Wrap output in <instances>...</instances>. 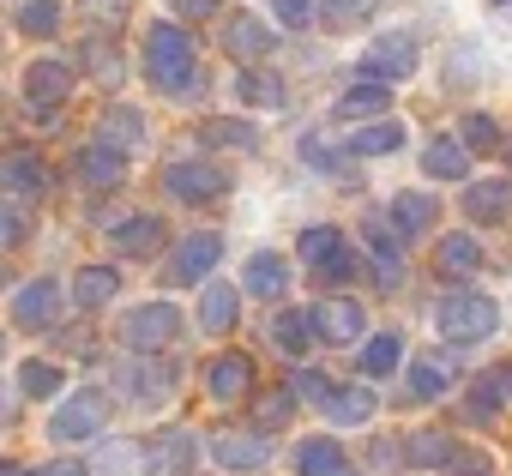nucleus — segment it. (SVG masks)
Masks as SVG:
<instances>
[{"instance_id":"obj_1","label":"nucleus","mask_w":512,"mask_h":476,"mask_svg":"<svg viewBox=\"0 0 512 476\" xmlns=\"http://www.w3.org/2000/svg\"><path fill=\"white\" fill-rule=\"evenodd\" d=\"M145 73H151L157 91L181 97V91L193 85V73H199V49H193V37H187L181 25H151V31H145Z\"/></svg>"},{"instance_id":"obj_2","label":"nucleus","mask_w":512,"mask_h":476,"mask_svg":"<svg viewBox=\"0 0 512 476\" xmlns=\"http://www.w3.org/2000/svg\"><path fill=\"white\" fill-rule=\"evenodd\" d=\"M434 326H440V338H446V344H482V338H494V332H500V308H494V296L452 290V296L434 308Z\"/></svg>"},{"instance_id":"obj_3","label":"nucleus","mask_w":512,"mask_h":476,"mask_svg":"<svg viewBox=\"0 0 512 476\" xmlns=\"http://www.w3.org/2000/svg\"><path fill=\"white\" fill-rule=\"evenodd\" d=\"M103 422H109V398H103L97 386H85V392H73V398H61V404H55V416H49V440L73 446V440L103 434Z\"/></svg>"},{"instance_id":"obj_4","label":"nucleus","mask_w":512,"mask_h":476,"mask_svg":"<svg viewBox=\"0 0 512 476\" xmlns=\"http://www.w3.org/2000/svg\"><path fill=\"white\" fill-rule=\"evenodd\" d=\"M296 254L314 266V278H326V284H344V278H356V254H350V242H344V229H332V223H314L302 242H296Z\"/></svg>"},{"instance_id":"obj_5","label":"nucleus","mask_w":512,"mask_h":476,"mask_svg":"<svg viewBox=\"0 0 512 476\" xmlns=\"http://www.w3.org/2000/svg\"><path fill=\"white\" fill-rule=\"evenodd\" d=\"M223 260V235L217 229H193V235H181V248L163 260V284H199V278H211V266Z\"/></svg>"},{"instance_id":"obj_6","label":"nucleus","mask_w":512,"mask_h":476,"mask_svg":"<svg viewBox=\"0 0 512 476\" xmlns=\"http://www.w3.org/2000/svg\"><path fill=\"white\" fill-rule=\"evenodd\" d=\"M121 338H127V350L151 356V350H163V344L181 338V308L175 302H145V308H133L121 320Z\"/></svg>"},{"instance_id":"obj_7","label":"nucleus","mask_w":512,"mask_h":476,"mask_svg":"<svg viewBox=\"0 0 512 476\" xmlns=\"http://www.w3.org/2000/svg\"><path fill=\"white\" fill-rule=\"evenodd\" d=\"M416 67H422V49H416L410 31H392V37H380V43L362 55V73H368L374 85H386V91H392L398 79H410Z\"/></svg>"},{"instance_id":"obj_8","label":"nucleus","mask_w":512,"mask_h":476,"mask_svg":"<svg viewBox=\"0 0 512 476\" xmlns=\"http://www.w3.org/2000/svg\"><path fill=\"white\" fill-rule=\"evenodd\" d=\"M73 67L67 61H55V55H37L31 67H25V103L37 109V115H55L67 97H73Z\"/></svg>"},{"instance_id":"obj_9","label":"nucleus","mask_w":512,"mask_h":476,"mask_svg":"<svg viewBox=\"0 0 512 476\" xmlns=\"http://www.w3.org/2000/svg\"><path fill=\"white\" fill-rule=\"evenodd\" d=\"M55 320H61V284H55V278H31V284L13 296V326L49 332Z\"/></svg>"},{"instance_id":"obj_10","label":"nucleus","mask_w":512,"mask_h":476,"mask_svg":"<svg viewBox=\"0 0 512 476\" xmlns=\"http://www.w3.org/2000/svg\"><path fill=\"white\" fill-rule=\"evenodd\" d=\"M308 326H314V338H326V344H356V338H362V326H368V314H362V302L332 296V302L308 308Z\"/></svg>"},{"instance_id":"obj_11","label":"nucleus","mask_w":512,"mask_h":476,"mask_svg":"<svg viewBox=\"0 0 512 476\" xmlns=\"http://www.w3.org/2000/svg\"><path fill=\"white\" fill-rule=\"evenodd\" d=\"M205 392H211L217 404H241V398L253 392V362H247L241 350L211 356V362H205Z\"/></svg>"},{"instance_id":"obj_12","label":"nucleus","mask_w":512,"mask_h":476,"mask_svg":"<svg viewBox=\"0 0 512 476\" xmlns=\"http://www.w3.org/2000/svg\"><path fill=\"white\" fill-rule=\"evenodd\" d=\"M211 458L223 470H260L272 458V440L266 434H241V428H217L211 434Z\"/></svg>"},{"instance_id":"obj_13","label":"nucleus","mask_w":512,"mask_h":476,"mask_svg":"<svg viewBox=\"0 0 512 476\" xmlns=\"http://www.w3.org/2000/svg\"><path fill=\"white\" fill-rule=\"evenodd\" d=\"M163 187L175 193V199H217V193H229V175L217 169V163H169L163 169Z\"/></svg>"},{"instance_id":"obj_14","label":"nucleus","mask_w":512,"mask_h":476,"mask_svg":"<svg viewBox=\"0 0 512 476\" xmlns=\"http://www.w3.org/2000/svg\"><path fill=\"white\" fill-rule=\"evenodd\" d=\"M193 458H199V440H193L187 428H163V434L145 446V470H151V476H187Z\"/></svg>"},{"instance_id":"obj_15","label":"nucleus","mask_w":512,"mask_h":476,"mask_svg":"<svg viewBox=\"0 0 512 476\" xmlns=\"http://www.w3.org/2000/svg\"><path fill=\"white\" fill-rule=\"evenodd\" d=\"M73 175H79V181H85L91 193H109V187H121V181H127V157L91 139V145H85V151L73 157Z\"/></svg>"},{"instance_id":"obj_16","label":"nucleus","mask_w":512,"mask_h":476,"mask_svg":"<svg viewBox=\"0 0 512 476\" xmlns=\"http://www.w3.org/2000/svg\"><path fill=\"white\" fill-rule=\"evenodd\" d=\"M296 476H356V464L344 458V446L332 434H308V440H296Z\"/></svg>"},{"instance_id":"obj_17","label":"nucleus","mask_w":512,"mask_h":476,"mask_svg":"<svg viewBox=\"0 0 512 476\" xmlns=\"http://www.w3.org/2000/svg\"><path fill=\"white\" fill-rule=\"evenodd\" d=\"M43 187H49V163H43L37 151H0V193L31 199V193H43Z\"/></svg>"},{"instance_id":"obj_18","label":"nucleus","mask_w":512,"mask_h":476,"mask_svg":"<svg viewBox=\"0 0 512 476\" xmlns=\"http://www.w3.org/2000/svg\"><path fill=\"white\" fill-rule=\"evenodd\" d=\"M97 145H109V151H139L145 145V115L133 109V103H115V109H103L97 115Z\"/></svg>"},{"instance_id":"obj_19","label":"nucleus","mask_w":512,"mask_h":476,"mask_svg":"<svg viewBox=\"0 0 512 476\" xmlns=\"http://www.w3.org/2000/svg\"><path fill=\"white\" fill-rule=\"evenodd\" d=\"M272 25L266 19H253V13H235L229 25H223V49L235 55V61H260V55H272Z\"/></svg>"},{"instance_id":"obj_20","label":"nucleus","mask_w":512,"mask_h":476,"mask_svg":"<svg viewBox=\"0 0 512 476\" xmlns=\"http://www.w3.org/2000/svg\"><path fill=\"white\" fill-rule=\"evenodd\" d=\"M434 266H440V278H476L482 272V242L470 229H452V235H440Z\"/></svg>"},{"instance_id":"obj_21","label":"nucleus","mask_w":512,"mask_h":476,"mask_svg":"<svg viewBox=\"0 0 512 476\" xmlns=\"http://www.w3.org/2000/svg\"><path fill=\"white\" fill-rule=\"evenodd\" d=\"M284 284H290V260H284V254L260 248V254L247 260V296H260V302H278V296H284Z\"/></svg>"},{"instance_id":"obj_22","label":"nucleus","mask_w":512,"mask_h":476,"mask_svg":"<svg viewBox=\"0 0 512 476\" xmlns=\"http://www.w3.org/2000/svg\"><path fill=\"white\" fill-rule=\"evenodd\" d=\"M464 211L476 223H506L512 217V181H470L464 187Z\"/></svg>"},{"instance_id":"obj_23","label":"nucleus","mask_w":512,"mask_h":476,"mask_svg":"<svg viewBox=\"0 0 512 476\" xmlns=\"http://www.w3.org/2000/svg\"><path fill=\"white\" fill-rule=\"evenodd\" d=\"M121 386H127V392H133L139 404H163V398L175 392V368H169V362H151V356H145V362H133V368L121 374Z\"/></svg>"},{"instance_id":"obj_24","label":"nucleus","mask_w":512,"mask_h":476,"mask_svg":"<svg viewBox=\"0 0 512 476\" xmlns=\"http://www.w3.org/2000/svg\"><path fill=\"white\" fill-rule=\"evenodd\" d=\"M374 410H380V398L368 386H332L326 392V416L338 428H362V422H374Z\"/></svg>"},{"instance_id":"obj_25","label":"nucleus","mask_w":512,"mask_h":476,"mask_svg":"<svg viewBox=\"0 0 512 476\" xmlns=\"http://www.w3.org/2000/svg\"><path fill=\"white\" fill-rule=\"evenodd\" d=\"M386 223H398L404 235H422V229H434V223H440V199H428V193H392Z\"/></svg>"},{"instance_id":"obj_26","label":"nucleus","mask_w":512,"mask_h":476,"mask_svg":"<svg viewBox=\"0 0 512 476\" xmlns=\"http://www.w3.org/2000/svg\"><path fill=\"white\" fill-rule=\"evenodd\" d=\"M109 242H115V254H157L163 248V217H151V211H139V217H127L115 235H109Z\"/></svg>"},{"instance_id":"obj_27","label":"nucleus","mask_w":512,"mask_h":476,"mask_svg":"<svg viewBox=\"0 0 512 476\" xmlns=\"http://www.w3.org/2000/svg\"><path fill=\"white\" fill-rule=\"evenodd\" d=\"M344 145H350V157H392V151H404V121H368Z\"/></svg>"},{"instance_id":"obj_28","label":"nucleus","mask_w":512,"mask_h":476,"mask_svg":"<svg viewBox=\"0 0 512 476\" xmlns=\"http://www.w3.org/2000/svg\"><path fill=\"white\" fill-rule=\"evenodd\" d=\"M235 308H241L235 284H205L199 290V332H229L235 326Z\"/></svg>"},{"instance_id":"obj_29","label":"nucleus","mask_w":512,"mask_h":476,"mask_svg":"<svg viewBox=\"0 0 512 476\" xmlns=\"http://www.w3.org/2000/svg\"><path fill=\"white\" fill-rule=\"evenodd\" d=\"M506 398H512V368H488L482 380H476V392H470V422H482V416H500L506 410Z\"/></svg>"},{"instance_id":"obj_30","label":"nucleus","mask_w":512,"mask_h":476,"mask_svg":"<svg viewBox=\"0 0 512 476\" xmlns=\"http://www.w3.org/2000/svg\"><path fill=\"white\" fill-rule=\"evenodd\" d=\"M115 290H121V278H115V266H85V272L73 278V302H79L85 314H97L103 302H115Z\"/></svg>"},{"instance_id":"obj_31","label":"nucleus","mask_w":512,"mask_h":476,"mask_svg":"<svg viewBox=\"0 0 512 476\" xmlns=\"http://www.w3.org/2000/svg\"><path fill=\"white\" fill-rule=\"evenodd\" d=\"M380 109H392V91L386 85H356V91H344L338 97V121H368V115H380Z\"/></svg>"},{"instance_id":"obj_32","label":"nucleus","mask_w":512,"mask_h":476,"mask_svg":"<svg viewBox=\"0 0 512 476\" xmlns=\"http://www.w3.org/2000/svg\"><path fill=\"white\" fill-rule=\"evenodd\" d=\"M422 169H428V175H440V181H464V169H470V151H464L458 139H434V145L422 151Z\"/></svg>"},{"instance_id":"obj_33","label":"nucleus","mask_w":512,"mask_h":476,"mask_svg":"<svg viewBox=\"0 0 512 476\" xmlns=\"http://www.w3.org/2000/svg\"><path fill=\"white\" fill-rule=\"evenodd\" d=\"M398 362H404V338H398V332H380V338H368V350H362V374H368V380H386V374H398Z\"/></svg>"},{"instance_id":"obj_34","label":"nucleus","mask_w":512,"mask_h":476,"mask_svg":"<svg viewBox=\"0 0 512 476\" xmlns=\"http://www.w3.org/2000/svg\"><path fill=\"white\" fill-rule=\"evenodd\" d=\"M446 386H452V362H440V356H416V362H410V398L428 404V398H440Z\"/></svg>"},{"instance_id":"obj_35","label":"nucleus","mask_w":512,"mask_h":476,"mask_svg":"<svg viewBox=\"0 0 512 476\" xmlns=\"http://www.w3.org/2000/svg\"><path fill=\"white\" fill-rule=\"evenodd\" d=\"M199 139L217 145V151H253V145H260V127H253V121H205Z\"/></svg>"},{"instance_id":"obj_36","label":"nucleus","mask_w":512,"mask_h":476,"mask_svg":"<svg viewBox=\"0 0 512 476\" xmlns=\"http://www.w3.org/2000/svg\"><path fill=\"white\" fill-rule=\"evenodd\" d=\"M235 97L253 103V109H284V79H272V73H247V67H241Z\"/></svg>"},{"instance_id":"obj_37","label":"nucleus","mask_w":512,"mask_h":476,"mask_svg":"<svg viewBox=\"0 0 512 476\" xmlns=\"http://www.w3.org/2000/svg\"><path fill=\"white\" fill-rule=\"evenodd\" d=\"M272 344H278L284 356H302V350L314 344V326H308V314H302V308H284V314L272 320Z\"/></svg>"},{"instance_id":"obj_38","label":"nucleus","mask_w":512,"mask_h":476,"mask_svg":"<svg viewBox=\"0 0 512 476\" xmlns=\"http://www.w3.org/2000/svg\"><path fill=\"white\" fill-rule=\"evenodd\" d=\"M302 163H314L320 175H338L344 187H356V169H350L338 151H326V139H320V133H302Z\"/></svg>"},{"instance_id":"obj_39","label":"nucleus","mask_w":512,"mask_h":476,"mask_svg":"<svg viewBox=\"0 0 512 476\" xmlns=\"http://www.w3.org/2000/svg\"><path fill=\"white\" fill-rule=\"evenodd\" d=\"M452 458H458V446H452L446 434H434V428L410 434V464H422V470H440V464H452Z\"/></svg>"},{"instance_id":"obj_40","label":"nucleus","mask_w":512,"mask_h":476,"mask_svg":"<svg viewBox=\"0 0 512 476\" xmlns=\"http://www.w3.org/2000/svg\"><path fill=\"white\" fill-rule=\"evenodd\" d=\"M61 380H67V374H61L55 362H43V356L19 368V392H25V398H55V392H61Z\"/></svg>"},{"instance_id":"obj_41","label":"nucleus","mask_w":512,"mask_h":476,"mask_svg":"<svg viewBox=\"0 0 512 476\" xmlns=\"http://www.w3.org/2000/svg\"><path fill=\"white\" fill-rule=\"evenodd\" d=\"M19 31L25 37H55L61 31V0H25V7H19Z\"/></svg>"},{"instance_id":"obj_42","label":"nucleus","mask_w":512,"mask_h":476,"mask_svg":"<svg viewBox=\"0 0 512 476\" xmlns=\"http://www.w3.org/2000/svg\"><path fill=\"white\" fill-rule=\"evenodd\" d=\"M85 67H91V73H97V79H103V85H121V73H127V67H121V55H115V43H109V37H91V43H85Z\"/></svg>"},{"instance_id":"obj_43","label":"nucleus","mask_w":512,"mask_h":476,"mask_svg":"<svg viewBox=\"0 0 512 476\" xmlns=\"http://www.w3.org/2000/svg\"><path fill=\"white\" fill-rule=\"evenodd\" d=\"M458 133H464V139H458L464 151H494V145H500V121H494V115H464Z\"/></svg>"},{"instance_id":"obj_44","label":"nucleus","mask_w":512,"mask_h":476,"mask_svg":"<svg viewBox=\"0 0 512 476\" xmlns=\"http://www.w3.org/2000/svg\"><path fill=\"white\" fill-rule=\"evenodd\" d=\"M476 73H482V49H476V43H458V49H452V91L476 85Z\"/></svg>"},{"instance_id":"obj_45","label":"nucleus","mask_w":512,"mask_h":476,"mask_svg":"<svg viewBox=\"0 0 512 476\" xmlns=\"http://www.w3.org/2000/svg\"><path fill=\"white\" fill-rule=\"evenodd\" d=\"M374 13H380V0H326V19L332 25H362Z\"/></svg>"},{"instance_id":"obj_46","label":"nucleus","mask_w":512,"mask_h":476,"mask_svg":"<svg viewBox=\"0 0 512 476\" xmlns=\"http://www.w3.org/2000/svg\"><path fill=\"white\" fill-rule=\"evenodd\" d=\"M79 7H85V19H97V25H127V13H133V0H79Z\"/></svg>"},{"instance_id":"obj_47","label":"nucleus","mask_w":512,"mask_h":476,"mask_svg":"<svg viewBox=\"0 0 512 476\" xmlns=\"http://www.w3.org/2000/svg\"><path fill=\"white\" fill-rule=\"evenodd\" d=\"M290 410H296V398H290V386H284V392H266V398H260V410H253V416H260V428H278V422H284Z\"/></svg>"},{"instance_id":"obj_48","label":"nucleus","mask_w":512,"mask_h":476,"mask_svg":"<svg viewBox=\"0 0 512 476\" xmlns=\"http://www.w3.org/2000/svg\"><path fill=\"white\" fill-rule=\"evenodd\" d=\"M326 392H332V380H326L320 368H302V374L290 380V398H320V404H326Z\"/></svg>"},{"instance_id":"obj_49","label":"nucleus","mask_w":512,"mask_h":476,"mask_svg":"<svg viewBox=\"0 0 512 476\" xmlns=\"http://www.w3.org/2000/svg\"><path fill=\"white\" fill-rule=\"evenodd\" d=\"M374 284L380 290H398L404 284V260L398 254H374Z\"/></svg>"},{"instance_id":"obj_50","label":"nucleus","mask_w":512,"mask_h":476,"mask_svg":"<svg viewBox=\"0 0 512 476\" xmlns=\"http://www.w3.org/2000/svg\"><path fill=\"white\" fill-rule=\"evenodd\" d=\"M272 7H278V19H284L290 31H302V25L314 19V0H272Z\"/></svg>"},{"instance_id":"obj_51","label":"nucleus","mask_w":512,"mask_h":476,"mask_svg":"<svg viewBox=\"0 0 512 476\" xmlns=\"http://www.w3.org/2000/svg\"><path fill=\"white\" fill-rule=\"evenodd\" d=\"M0 242H7V248L25 242V211L19 205H0Z\"/></svg>"},{"instance_id":"obj_52","label":"nucleus","mask_w":512,"mask_h":476,"mask_svg":"<svg viewBox=\"0 0 512 476\" xmlns=\"http://www.w3.org/2000/svg\"><path fill=\"white\" fill-rule=\"evenodd\" d=\"M25 476H85V464H79V458H49V464H37V470H25Z\"/></svg>"},{"instance_id":"obj_53","label":"nucleus","mask_w":512,"mask_h":476,"mask_svg":"<svg viewBox=\"0 0 512 476\" xmlns=\"http://www.w3.org/2000/svg\"><path fill=\"white\" fill-rule=\"evenodd\" d=\"M169 7H175L181 19H211V13L223 7V0H169Z\"/></svg>"},{"instance_id":"obj_54","label":"nucleus","mask_w":512,"mask_h":476,"mask_svg":"<svg viewBox=\"0 0 512 476\" xmlns=\"http://www.w3.org/2000/svg\"><path fill=\"white\" fill-rule=\"evenodd\" d=\"M0 476H25V470H19V464H0Z\"/></svg>"},{"instance_id":"obj_55","label":"nucleus","mask_w":512,"mask_h":476,"mask_svg":"<svg viewBox=\"0 0 512 476\" xmlns=\"http://www.w3.org/2000/svg\"><path fill=\"white\" fill-rule=\"evenodd\" d=\"M0 356H7V338H0Z\"/></svg>"},{"instance_id":"obj_56","label":"nucleus","mask_w":512,"mask_h":476,"mask_svg":"<svg viewBox=\"0 0 512 476\" xmlns=\"http://www.w3.org/2000/svg\"><path fill=\"white\" fill-rule=\"evenodd\" d=\"M494 7H512V0H494Z\"/></svg>"}]
</instances>
